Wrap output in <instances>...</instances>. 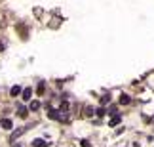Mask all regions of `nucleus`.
<instances>
[{
	"instance_id": "obj_1",
	"label": "nucleus",
	"mask_w": 154,
	"mask_h": 147,
	"mask_svg": "<svg viewBox=\"0 0 154 147\" xmlns=\"http://www.w3.org/2000/svg\"><path fill=\"white\" fill-rule=\"evenodd\" d=\"M2 128H4V130H12V128H14L12 120H10V119H4V120H2Z\"/></svg>"
},
{
	"instance_id": "obj_2",
	"label": "nucleus",
	"mask_w": 154,
	"mask_h": 147,
	"mask_svg": "<svg viewBox=\"0 0 154 147\" xmlns=\"http://www.w3.org/2000/svg\"><path fill=\"white\" fill-rule=\"evenodd\" d=\"M32 145L34 147H48V141H44V139H34Z\"/></svg>"
},
{
	"instance_id": "obj_3",
	"label": "nucleus",
	"mask_w": 154,
	"mask_h": 147,
	"mask_svg": "<svg viewBox=\"0 0 154 147\" xmlns=\"http://www.w3.org/2000/svg\"><path fill=\"white\" fill-rule=\"evenodd\" d=\"M31 94H32V90L31 88H25V90H23V99L27 101V99H31Z\"/></svg>"
},
{
	"instance_id": "obj_4",
	"label": "nucleus",
	"mask_w": 154,
	"mask_h": 147,
	"mask_svg": "<svg viewBox=\"0 0 154 147\" xmlns=\"http://www.w3.org/2000/svg\"><path fill=\"white\" fill-rule=\"evenodd\" d=\"M118 122H120V115H114V117H112V119H110V120H109V126H116V124H118Z\"/></svg>"
},
{
	"instance_id": "obj_5",
	"label": "nucleus",
	"mask_w": 154,
	"mask_h": 147,
	"mask_svg": "<svg viewBox=\"0 0 154 147\" xmlns=\"http://www.w3.org/2000/svg\"><path fill=\"white\" fill-rule=\"evenodd\" d=\"M10 94H12V96H14V97H17L19 94H21V88H19V86H14V88H12V90H10Z\"/></svg>"
},
{
	"instance_id": "obj_6",
	"label": "nucleus",
	"mask_w": 154,
	"mask_h": 147,
	"mask_svg": "<svg viewBox=\"0 0 154 147\" xmlns=\"http://www.w3.org/2000/svg\"><path fill=\"white\" fill-rule=\"evenodd\" d=\"M129 96H126V94H122V96H120V103H122V105H127V103H129Z\"/></svg>"
},
{
	"instance_id": "obj_7",
	"label": "nucleus",
	"mask_w": 154,
	"mask_h": 147,
	"mask_svg": "<svg viewBox=\"0 0 154 147\" xmlns=\"http://www.w3.org/2000/svg\"><path fill=\"white\" fill-rule=\"evenodd\" d=\"M19 117H21V119H27V115H29V113H27V109H25V107H19Z\"/></svg>"
},
{
	"instance_id": "obj_8",
	"label": "nucleus",
	"mask_w": 154,
	"mask_h": 147,
	"mask_svg": "<svg viewBox=\"0 0 154 147\" xmlns=\"http://www.w3.org/2000/svg\"><path fill=\"white\" fill-rule=\"evenodd\" d=\"M36 109H40V103H38V101H32V103H31V111H36Z\"/></svg>"
},
{
	"instance_id": "obj_9",
	"label": "nucleus",
	"mask_w": 154,
	"mask_h": 147,
	"mask_svg": "<svg viewBox=\"0 0 154 147\" xmlns=\"http://www.w3.org/2000/svg\"><path fill=\"white\" fill-rule=\"evenodd\" d=\"M44 90H46V84H44V82H40V84H38V94L42 96V94H44Z\"/></svg>"
},
{
	"instance_id": "obj_10",
	"label": "nucleus",
	"mask_w": 154,
	"mask_h": 147,
	"mask_svg": "<svg viewBox=\"0 0 154 147\" xmlns=\"http://www.w3.org/2000/svg\"><path fill=\"white\" fill-rule=\"evenodd\" d=\"M109 101H110V96H103V97H101V103H103V105H107Z\"/></svg>"
},
{
	"instance_id": "obj_11",
	"label": "nucleus",
	"mask_w": 154,
	"mask_h": 147,
	"mask_svg": "<svg viewBox=\"0 0 154 147\" xmlns=\"http://www.w3.org/2000/svg\"><path fill=\"white\" fill-rule=\"evenodd\" d=\"M80 145H82V147H91V145H90V141H86V139H82Z\"/></svg>"
},
{
	"instance_id": "obj_12",
	"label": "nucleus",
	"mask_w": 154,
	"mask_h": 147,
	"mask_svg": "<svg viewBox=\"0 0 154 147\" xmlns=\"http://www.w3.org/2000/svg\"><path fill=\"white\" fill-rule=\"evenodd\" d=\"M0 50H4V44H2V42H0Z\"/></svg>"
},
{
	"instance_id": "obj_13",
	"label": "nucleus",
	"mask_w": 154,
	"mask_h": 147,
	"mask_svg": "<svg viewBox=\"0 0 154 147\" xmlns=\"http://www.w3.org/2000/svg\"><path fill=\"white\" fill-rule=\"evenodd\" d=\"M14 147H19V145H14Z\"/></svg>"
}]
</instances>
